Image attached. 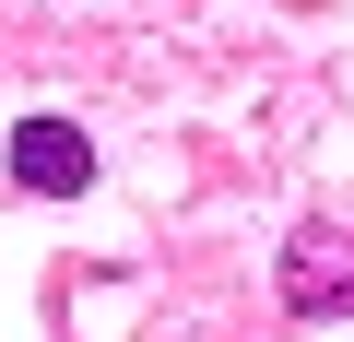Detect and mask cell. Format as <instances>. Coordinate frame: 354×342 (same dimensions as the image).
<instances>
[{
    "mask_svg": "<svg viewBox=\"0 0 354 342\" xmlns=\"http://www.w3.org/2000/svg\"><path fill=\"white\" fill-rule=\"evenodd\" d=\"M272 295L295 319H354V225L342 213H307L283 236V260H272Z\"/></svg>",
    "mask_w": 354,
    "mask_h": 342,
    "instance_id": "obj_1",
    "label": "cell"
},
{
    "mask_svg": "<svg viewBox=\"0 0 354 342\" xmlns=\"http://www.w3.org/2000/svg\"><path fill=\"white\" fill-rule=\"evenodd\" d=\"M0 165H12L24 201H83V189H95V142H83L59 106H24L12 142H0Z\"/></svg>",
    "mask_w": 354,
    "mask_h": 342,
    "instance_id": "obj_2",
    "label": "cell"
}]
</instances>
